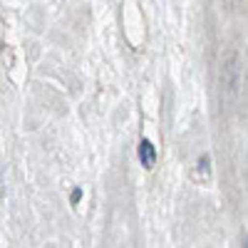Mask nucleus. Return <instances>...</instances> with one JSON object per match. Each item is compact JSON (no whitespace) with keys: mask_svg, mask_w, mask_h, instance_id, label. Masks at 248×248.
Listing matches in <instances>:
<instances>
[{"mask_svg":"<svg viewBox=\"0 0 248 248\" xmlns=\"http://www.w3.org/2000/svg\"><path fill=\"white\" fill-rule=\"evenodd\" d=\"M79 199H82V189L77 186V189L72 191V196H70V203H72V206H77V203H79Z\"/></svg>","mask_w":248,"mask_h":248,"instance_id":"obj_3","label":"nucleus"},{"mask_svg":"<svg viewBox=\"0 0 248 248\" xmlns=\"http://www.w3.org/2000/svg\"><path fill=\"white\" fill-rule=\"evenodd\" d=\"M139 161L144 164V169H154L156 164V149L149 139H141L139 141Z\"/></svg>","mask_w":248,"mask_h":248,"instance_id":"obj_1","label":"nucleus"},{"mask_svg":"<svg viewBox=\"0 0 248 248\" xmlns=\"http://www.w3.org/2000/svg\"><path fill=\"white\" fill-rule=\"evenodd\" d=\"M209 167H211V156L209 154H203V156H199V176H209Z\"/></svg>","mask_w":248,"mask_h":248,"instance_id":"obj_2","label":"nucleus"}]
</instances>
